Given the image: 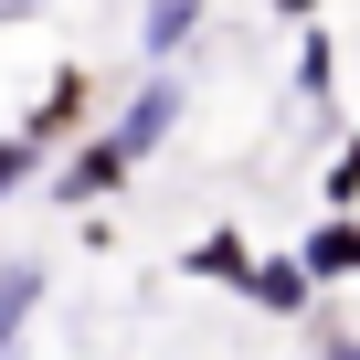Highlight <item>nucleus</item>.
<instances>
[{
    "label": "nucleus",
    "instance_id": "3",
    "mask_svg": "<svg viewBox=\"0 0 360 360\" xmlns=\"http://www.w3.org/2000/svg\"><path fill=\"white\" fill-rule=\"evenodd\" d=\"M297 265H307V276H360V223H349V212H328V223L297 244Z\"/></svg>",
    "mask_w": 360,
    "mask_h": 360
},
{
    "label": "nucleus",
    "instance_id": "2",
    "mask_svg": "<svg viewBox=\"0 0 360 360\" xmlns=\"http://www.w3.org/2000/svg\"><path fill=\"white\" fill-rule=\"evenodd\" d=\"M244 297H255V307H276V318H297V307H307V297H318V276H307V265H297V255H265V265H255V276H244Z\"/></svg>",
    "mask_w": 360,
    "mask_h": 360
},
{
    "label": "nucleus",
    "instance_id": "5",
    "mask_svg": "<svg viewBox=\"0 0 360 360\" xmlns=\"http://www.w3.org/2000/svg\"><path fill=\"white\" fill-rule=\"evenodd\" d=\"M191 276H212V286H233V297H244V276H255L244 233H212V244H191Z\"/></svg>",
    "mask_w": 360,
    "mask_h": 360
},
{
    "label": "nucleus",
    "instance_id": "6",
    "mask_svg": "<svg viewBox=\"0 0 360 360\" xmlns=\"http://www.w3.org/2000/svg\"><path fill=\"white\" fill-rule=\"evenodd\" d=\"M117 180H127L117 138H106V148H75V169H64V202H85V191H117Z\"/></svg>",
    "mask_w": 360,
    "mask_h": 360
},
{
    "label": "nucleus",
    "instance_id": "8",
    "mask_svg": "<svg viewBox=\"0 0 360 360\" xmlns=\"http://www.w3.org/2000/svg\"><path fill=\"white\" fill-rule=\"evenodd\" d=\"M22 180H32V138H0V202H11Z\"/></svg>",
    "mask_w": 360,
    "mask_h": 360
},
{
    "label": "nucleus",
    "instance_id": "10",
    "mask_svg": "<svg viewBox=\"0 0 360 360\" xmlns=\"http://www.w3.org/2000/svg\"><path fill=\"white\" fill-rule=\"evenodd\" d=\"M276 11H318V0H276Z\"/></svg>",
    "mask_w": 360,
    "mask_h": 360
},
{
    "label": "nucleus",
    "instance_id": "9",
    "mask_svg": "<svg viewBox=\"0 0 360 360\" xmlns=\"http://www.w3.org/2000/svg\"><path fill=\"white\" fill-rule=\"evenodd\" d=\"M328 202H339V212H349V202H360V148H349V159H339V169H328Z\"/></svg>",
    "mask_w": 360,
    "mask_h": 360
},
{
    "label": "nucleus",
    "instance_id": "4",
    "mask_svg": "<svg viewBox=\"0 0 360 360\" xmlns=\"http://www.w3.org/2000/svg\"><path fill=\"white\" fill-rule=\"evenodd\" d=\"M32 307H43V276H32V265H11V276H0V360H11V339L32 328Z\"/></svg>",
    "mask_w": 360,
    "mask_h": 360
},
{
    "label": "nucleus",
    "instance_id": "7",
    "mask_svg": "<svg viewBox=\"0 0 360 360\" xmlns=\"http://www.w3.org/2000/svg\"><path fill=\"white\" fill-rule=\"evenodd\" d=\"M191 11H202V0H148V53H169L180 32H191Z\"/></svg>",
    "mask_w": 360,
    "mask_h": 360
},
{
    "label": "nucleus",
    "instance_id": "1",
    "mask_svg": "<svg viewBox=\"0 0 360 360\" xmlns=\"http://www.w3.org/2000/svg\"><path fill=\"white\" fill-rule=\"evenodd\" d=\"M169 117H180V85H148V96H138V106H127V127H117V159H127V169H138V159H148V148H159V138H169Z\"/></svg>",
    "mask_w": 360,
    "mask_h": 360
},
{
    "label": "nucleus",
    "instance_id": "11",
    "mask_svg": "<svg viewBox=\"0 0 360 360\" xmlns=\"http://www.w3.org/2000/svg\"><path fill=\"white\" fill-rule=\"evenodd\" d=\"M328 360H360V349H349V339H339V349H328Z\"/></svg>",
    "mask_w": 360,
    "mask_h": 360
}]
</instances>
